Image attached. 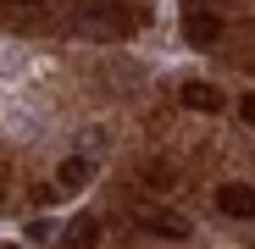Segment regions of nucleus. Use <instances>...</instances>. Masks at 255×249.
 <instances>
[{"label": "nucleus", "instance_id": "nucleus-3", "mask_svg": "<svg viewBox=\"0 0 255 249\" xmlns=\"http://www.w3.org/2000/svg\"><path fill=\"white\" fill-rule=\"evenodd\" d=\"M183 33H189V45H217V39H222V17L189 6V11H183Z\"/></svg>", "mask_w": 255, "mask_h": 249}, {"label": "nucleus", "instance_id": "nucleus-11", "mask_svg": "<svg viewBox=\"0 0 255 249\" xmlns=\"http://www.w3.org/2000/svg\"><path fill=\"white\" fill-rule=\"evenodd\" d=\"M0 249H17V244H0Z\"/></svg>", "mask_w": 255, "mask_h": 249}, {"label": "nucleus", "instance_id": "nucleus-6", "mask_svg": "<svg viewBox=\"0 0 255 249\" xmlns=\"http://www.w3.org/2000/svg\"><path fill=\"white\" fill-rule=\"evenodd\" d=\"M183 105L211 116V111H222V89H217V83H200V78H189V83H183Z\"/></svg>", "mask_w": 255, "mask_h": 249}, {"label": "nucleus", "instance_id": "nucleus-2", "mask_svg": "<svg viewBox=\"0 0 255 249\" xmlns=\"http://www.w3.org/2000/svg\"><path fill=\"white\" fill-rule=\"evenodd\" d=\"M217 211L233 216V222H250V216H255V188H250V183H222V188H217Z\"/></svg>", "mask_w": 255, "mask_h": 249}, {"label": "nucleus", "instance_id": "nucleus-5", "mask_svg": "<svg viewBox=\"0 0 255 249\" xmlns=\"http://www.w3.org/2000/svg\"><path fill=\"white\" fill-rule=\"evenodd\" d=\"M144 233L172 238V244H178V238H189L194 227H189V216H178V211H150V216H144Z\"/></svg>", "mask_w": 255, "mask_h": 249}, {"label": "nucleus", "instance_id": "nucleus-8", "mask_svg": "<svg viewBox=\"0 0 255 249\" xmlns=\"http://www.w3.org/2000/svg\"><path fill=\"white\" fill-rule=\"evenodd\" d=\"M144 188H155V194H166V188H178V172H172V166H166V161H144Z\"/></svg>", "mask_w": 255, "mask_h": 249}, {"label": "nucleus", "instance_id": "nucleus-7", "mask_svg": "<svg viewBox=\"0 0 255 249\" xmlns=\"http://www.w3.org/2000/svg\"><path fill=\"white\" fill-rule=\"evenodd\" d=\"M61 244L67 249H95L100 244V216H72L67 233H61Z\"/></svg>", "mask_w": 255, "mask_h": 249}, {"label": "nucleus", "instance_id": "nucleus-1", "mask_svg": "<svg viewBox=\"0 0 255 249\" xmlns=\"http://www.w3.org/2000/svg\"><path fill=\"white\" fill-rule=\"evenodd\" d=\"M67 28L78 39H100V45H111V39H128L133 33V11H122L117 0H83V6H72Z\"/></svg>", "mask_w": 255, "mask_h": 249}, {"label": "nucleus", "instance_id": "nucleus-9", "mask_svg": "<svg viewBox=\"0 0 255 249\" xmlns=\"http://www.w3.org/2000/svg\"><path fill=\"white\" fill-rule=\"evenodd\" d=\"M239 116H244V122H250V128H255V89H250V94L239 100Z\"/></svg>", "mask_w": 255, "mask_h": 249}, {"label": "nucleus", "instance_id": "nucleus-4", "mask_svg": "<svg viewBox=\"0 0 255 249\" xmlns=\"http://www.w3.org/2000/svg\"><path fill=\"white\" fill-rule=\"evenodd\" d=\"M89 177H95V161H89V155H67V161L56 166V188H67V194L89 188Z\"/></svg>", "mask_w": 255, "mask_h": 249}, {"label": "nucleus", "instance_id": "nucleus-10", "mask_svg": "<svg viewBox=\"0 0 255 249\" xmlns=\"http://www.w3.org/2000/svg\"><path fill=\"white\" fill-rule=\"evenodd\" d=\"M17 6H45V0H17Z\"/></svg>", "mask_w": 255, "mask_h": 249}]
</instances>
